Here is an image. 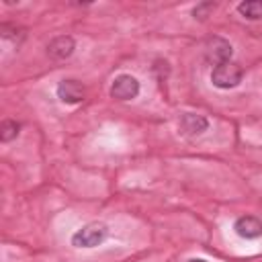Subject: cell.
Segmentation results:
<instances>
[{"mask_svg":"<svg viewBox=\"0 0 262 262\" xmlns=\"http://www.w3.org/2000/svg\"><path fill=\"white\" fill-rule=\"evenodd\" d=\"M108 237V227L100 221L86 223L72 235V246L76 248H96Z\"/></svg>","mask_w":262,"mask_h":262,"instance_id":"1","label":"cell"},{"mask_svg":"<svg viewBox=\"0 0 262 262\" xmlns=\"http://www.w3.org/2000/svg\"><path fill=\"white\" fill-rule=\"evenodd\" d=\"M242 80H244V70L235 61L221 63V66H215L211 70V82H213V86H217L221 90L235 88V86H239Z\"/></svg>","mask_w":262,"mask_h":262,"instance_id":"2","label":"cell"},{"mask_svg":"<svg viewBox=\"0 0 262 262\" xmlns=\"http://www.w3.org/2000/svg\"><path fill=\"white\" fill-rule=\"evenodd\" d=\"M231 53H233L231 43L223 37H209L207 43H205V59L213 68L231 61Z\"/></svg>","mask_w":262,"mask_h":262,"instance_id":"3","label":"cell"},{"mask_svg":"<svg viewBox=\"0 0 262 262\" xmlns=\"http://www.w3.org/2000/svg\"><path fill=\"white\" fill-rule=\"evenodd\" d=\"M139 94V82L131 74H119L111 84V96L117 100H133Z\"/></svg>","mask_w":262,"mask_h":262,"instance_id":"4","label":"cell"},{"mask_svg":"<svg viewBox=\"0 0 262 262\" xmlns=\"http://www.w3.org/2000/svg\"><path fill=\"white\" fill-rule=\"evenodd\" d=\"M55 92H57V98H59L61 102H66V104H78V102H82V100L86 98V88H84V84L78 82V80H74V78L61 80V82L57 84Z\"/></svg>","mask_w":262,"mask_h":262,"instance_id":"5","label":"cell"},{"mask_svg":"<svg viewBox=\"0 0 262 262\" xmlns=\"http://www.w3.org/2000/svg\"><path fill=\"white\" fill-rule=\"evenodd\" d=\"M233 231L244 239H256L262 237V219L254 215H242L233 223Z\"/></svg>","mask_w":262,"mask_h":262,"instance_id":"6","label":"cell"},{"mask_svg":"<svg viewBox=\"0 0 262 262\" xmlns=\"http://www.w3.org/2000/svg\"><path fill=\"white\" fill-rule=\"evenodd\" d=\"M74 49H76V41L70 35H59V37L49 41L47 55L53 57V59H66V57H70L74 53Z\"/></svg>","mask_w":262,"mask_h":262,"instance_id":"7","label":"cell"},{"mask_svg":"<svg viewBox=\"0 0 262 262\" xmlns=\"http://www.w3.org/2000/svg\"><path fill=\"white\" fill-rule=\"evenodd\" d=\"M207 127H209V121L203 115H196V113H182L180 115V129L188 135H199V133L207 131Z\"/></svg>","mask_w":262,"mask_h":262,"instance_id":"8","label":"cell"},{"mask_svg":"<svg viewBox=\"0 0 262 262\" xmlns=\"http://www.w3.org/2000/svg\"><path fill=\"white\" fill-rule=\"evenodd\" d=\"M237 12L248 20H260L262 18V0H246L237 4Z\"/></svg>","mask_w":262,"mask_h":262,"instance_id":"9","label":"cell"},{"mask_svg":"<svg viewBox=\"0 0 262 262\" xmlns=\"http://www.w3.org/2000/svg\"><path fill=\"white\" fill-rule=\"evenodd\" d=\"M0 33H2L4 39L12 41V43H20L25 39V29L16 27V25H10V23H2L0 25Z\"/></svg>","mask_w":262,"mask_h":262,"instance_id":"10","label":"cell"},{"mask_svg":"<svg viewBox=\"0 0 262 262\" xmlns=\"http://www.w3.org/2000/svg\"><path fill=\"white\" fill-rule=\"evenodd\" d=\"M18 131H20V125L16 123V121H12V119H4L2 123H0V139L6 143V141H12L16 135H18Z\"/></svg>","mask_w":262,"mask_h":262,"instance_id":"11","label":"cell"},{"mask_svg":"<svg viewBox=\"0 0 262 262\" xmlns=\"http://www.w3.org/2000/svg\"><path fill=\"white\" fill-rule=\"evenodd\" d=\"M215 2H201V4H196L194 8H192V16L196 18V20H205L207 16H211V12L215 10Z\"/></svg>","mask_w":262,"mask_h":262,"instance_id":"12","label":"cell"},{"mask_svg":"<svg viewBox=\"0 0 262 262\" xmlns=\"http://www.w3.org/2000/svg\"><path fill=\"white\" fill-rule=\"evenodd\" d=\"M188 262H209V260H205V258H190Z\"/></svg>","mask_w":262,"mask_h":262,"instance_id":"13","label":"cell"}]
</instances>
